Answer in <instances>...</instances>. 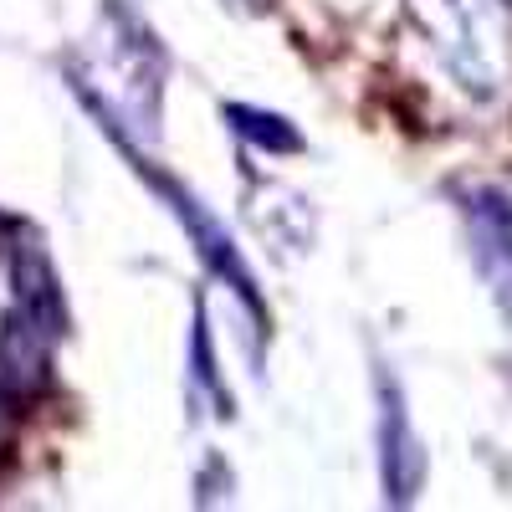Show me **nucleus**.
Instances as JSON below:
<instances>
[{
	"label": "nucleus",
	"mask_w": 512,
	"mask_h": 512,
	"mask_svg": "<svg viewBox=\"0 0 512 512\" xmlns=\"http://www.w3.org/2000/svg\"><path fill=\"white\" fill-rule=\"evenodd\" d=\"M241 6H251V11H267V6H272V0H241Z\"/></svg>",
	"instance_id": "nucleus-10"
},
{
	"label": "nucleus",
	"mask_w": 512,
	"mask_h": 512,
	"mask_svg": "<svg viewBox=\"0 0 512 512\" xmlns=\"http://www.w3.org/2000/svg\"><path fill=\"white\" fill-rule=\"evenodd\" d=\"M118 149H123L128 159H134V169L149 180V190H154V195L169 205V216H175V221L185 226V236H190V241H195V251H200V262H205L210 272H216V277H221V282L241 297V308H246V318H251V333H262V328H267L262 292H256V277H251V267L241 262V251H236V241L226 236V226H221L216 216H210V210H205V205H200V200H195L185 185L169 180V175H164V169H159V164H154V159H149L139 144H128V139H123Z\"/></svg>",
	"instance_id": "nucleus-4"
},
{
	"label": "nucleus",
	"mask_w": 512,
	"mask_h": 512,
	"mask_svg": "<svg viewBox=\"0 0 512 512\" xmlns=\"http://www.w3.org/2000/svg\"><path fill=\"white\" fill-rule=\"evenodd\" d=\"M287 205H292V216H308V200H297V195H287ZM256 226H262V236H282V210H272V216H262L256 210ZM313 241V221H297V236H292V246H308Z\"/></svg>",
	"instance_id": "nucleus-9"
},
{
	"label": "nucleus",
	"mask_w": 512,
	"mask_h": 512,
	"mask_svg": "<svg viewBox=\"0 0 512 512\" xmlns=\"http://www.w3.org/2000/svg\"><path fill=\"white\" fill-rule=\"evenodd\" d=\"M374 405H379V482H384V502H415L420 482H425V451L415 436V420L405 410V390L390 374V364L374 369Z\"/></svg>",
	"instance_id": "nucleus-5"
},
{
	"label": "nucleus",
	"mask_w": 512,
	"mask_h": 512,
	"mask_svg": "<svg viewBox=\"0 0 512 512\" xmlns=\"http://www.w3.org/2000/svg\"><path fill=\"white\" fill-rule=\"evenodd\" d=\"M67 328L62 287L57 272L41 251L16 256V292L6 308V328H0V390L6 395H31L36 384H47L52 349Z\"/></svg>",
	"instance_id": "nucleus-3"
},
{
	"label": "nucleus",
	"mask_w": 512,
	"mask_h": 512,
	"mask_svg": "<svg viewBox=\"0 0 512 512\" xmlns=\"http://www.w3.org/2000/svg\"><path fill=\"white\" fill-rule=\"evenodd\" d=\"M226 118H231V128H236L246 144L267 149V154H297V149H303V134H297L282 113H262V108H246V103H226Z\"/></svg>",
	"instance_id": "nucleus-8"
},
{
	"label": "nucleus",
	"mask_w": 512,
	"mask_h": 512,
	"mask_svg": "<svg viewBox=\"0 0 512 512\" xmlns=\"http://www.w3.org/2000/svg\"><path fill=\"white\" fill-rule=\"evenodd\" d=\"M410 21L441 57L456 88L492 98L512 62V21L502 0H410Z\"/></svg>",
	"instance_id": "nucleus-2"
},
{
	"label": "nucleus",
	"mask_w": 512,
	"mask_h": 512,
	"mask_svg": "<svg viewBox=\"0 0 512 512\" xmlns=\"http://www.w3.org/2000/svg\"><path fill=\"white\" fill-rule=\"evenodd\" d=\"M190 405L200 415V400H210V415H231V390L216 369V349H210V323H205V303H195V333H190Z\"/></svg>",
	"instance_id": "nucleus-7"
},
{
	"label": "nucleus",
	"mask_w": 512,
	"mask_h": 512,
	"mask_svg": "<svg viewBox=\"0 0 512 512\" xmlns=\"http://www.w3.org/2000/svg\"><path fill=\"white\" fill-rule=\"evenodd\" d=\"M72 88L93 118L123 144L159 139V98H164V47L139 21L128 0H108L98 16V36L72 67Z\"/></svg>",
	"instance_id": "nucleus-1"
},
{
	"label": "nucleus",
	"mask_w": 512,
	"mask_h": 512,
	"mask_svg": "<svg viewBox=\"0 0 512 512\" xmlns=\"http://www.w3.org/2000/svg\"><path fill=\"white\" fill-rule=\"evenodd\" d=\"M466 216H472V236H477V262H482L492 292L512 308V236H507V210H502V200H477V205H466Z\"/></svg>",
	"instance_id": "nucleus-6"
},
{
	"label": "nucleus",
	"mask_w": 512,
	"mask_h": 512,
	"mask_svg": "<svg viewBox=\"0 0 512 512\" xmlns=\"http://www.w3.org/2000/svg\"><path fill=\"white\" fill-rule=\"evenodd\" d=\"M0 400H6V390H0Z\"/></svg>",
	"instance_id": "nucleus-11"
}]
</instances>
